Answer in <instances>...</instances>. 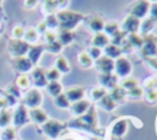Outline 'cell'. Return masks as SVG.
<instances>
[{
    "label": "cell",
    "mask_w": 157,
    "mask_h": 140,
    "mask_svg": "<svg viewBox=\"0 0 157 140\" xmlns=\"http://www.w3.org/2000/svg\"><path fill=\"white\" fill-rule=\"evenodd\" d=\"M82 15L77 14V12H72V11H60L58 14V21L59 25L61 26V28L69 31L71 28H74L81 20H82Z\"/></svg>",
    "instance_id": "cell-1"
},
{
    "label": "cell",
    "mask_w": 157,
    "mask_h": 140,
    "mask_svg": "<svg viewBox=\"0 0 157 140\" xmlns=\"http://www.w3.org/2000/svg\"><path fill=\"white\" fill-rule=\"evenodd\" d=\"M9 50L15 58H18L23 56V54L29 50V45L27 42H22L20 39H11L9 42Z\"/></svg>",
    "instance_id": "cell-2"
},
{
    "label": "cell",
    "mask_w": 157,
    "mask_h": 140,
    "mask_svg": "<svg viewBox=\"0 0 157 140\" xmlns=\"http://www.w3.org/2000/svg\"><path fill=\"white\" fill-rule=\"evenodd\" d=\"M114 69L117 70V74L119 76L128 77V75L131 72V64L129 59H126L125 56H120L118 58L117 63H114Z\"/></svg>",
    "instance_id": "cell-3"
},
{
    "label": "cell",
    "mask_w": 157,
    "mask_h": 140,
    "mask_svg": "<svg viewBox=\"0 0 157 140\" xmlns=\"http://www.w3.org/2000/svg\"><path fill=\"white\" fill-rule=\"evenodd\" d=\"M25 102L28 107L33 108H38V106L42 103V93L37 90V88H31L27 93H26V98Z\"/></svg>",
    "instance_id": "cell-4"
},
{
    "label": "cell",
    "mask_w": 157,
    "mask_h": 140,
    "mask_svg": "<svg viewBox=\"0 0 157 140\" xmlns=\"http://www.w3.org/2000/svg\"><path fill=\"white\" fill-rule=\"evenodd\" d=\"M13 69H16L20 72H27L32 68V63L27 56H18L12 60Z\"/></svg>",
    "instance_id": "cell-5"
},
{
    "label": "cell",
    "mask_w": 157,
    "mask_h": 140,
    "mask_svg": "<svg viewBox=\"0 0 157 140\" xmlns=\"http://www.w3.org/2000/svg\"><path fill=\"white\" fill-rule=\"evenodd\" d=\"M61 129H63V124L59 123L58 120H49V122L44 123V125H43L44 133L52 138H55Z\"/></svg>",
    "instance_id": "cell-6"
},
{
    "label": "cell",
    "mask_w": 157,
    "mask_h": 140,
    "mask_svg": "<svg viewBox=\"0 0 157 140\" xmlns=\"http://www.w3.org/2000/svg\"><path fill=\"white\" fill-rule=\"evenodd\" d=\"M97 66L101 71H103V74H110L114 69V61L113 59H110L109 56H101L97 59Z\"/></svg>",
    "instance_id": "cell-7"
},
{
    "label": "cell",
    "mask_w": 157,
    "mask_h": 140,
    "mask_svg": "<svg viewBox=\"0 0 157 140\" xmlns=\"http://www.w3.org/2000/svg\"><path fill=\"white\" fill-rule=\"evenodd\" d=\"M148 7H150V4L147 1H139L136 2V5L132 7L131 10V16L136 17V18H141L144 17L147 11H148Z\"/></svg>",
    "instance_id": "cell-8"
},
{
    "label": "cell",
    "mask_w": 157,
    "mask_h": 140,
    "mask_svg": "<svg viewBox=\"0 0 157 140\" xmlns=\"http://www.w3.org/2000/svg\"><path fill=\"white\" fill-rule=\"evenodd\" d=\"M88 108H90V102L88 101H85V99H80L77 102H74V104L71 106V112L75 115L81 117Z\"/></svg>",
    "instance_id": "cell-9"
},
{
    "label": "cell",
    "mask_w": 157,
    "mask_h": 140,
    "mask_svg": "<svg viewBox=\"0 0 157 140\" xmlns=\"http://www.w3.org/2000/svg\"><path fill=\"white\" fill-rule=\"evenodd\" d=\"M139 26H140V22H139V18L134 17V16H128L123 23V27L126 32H132L135 33L137 29H139Z\"/></svg>",
    "instance_id": "cell-10"
},
{
    "label": "cell",
    "mask_w": 157,
    "mask_h": 140,
    "mask_svg": "<svg viewBox=\"0 0 157 140\" xmlns=\"http://www.w3.org/2000/svg\"><path fill=\"white\" fill-rule=\"evenodd\" d=\"M32 76H33V82L36 86L40 87V86H44L45 82H47V75H45V71L40 68H36L32 72Z\"/></svg>",
    "instance_id": "cell-11"
},
{
    "label": "cell",
    "mask_w": 157,
    "mask_h": 140,
    "mask_svg": "<svg viewBox=\"0 0 157 140\" xmlns=\"http://www.w3.org/2000/svg\"><path fill=\"white\" fill-rule=\"evenodd\" d=\"M142 54L147 58H156L157 55V45L152 39H148L142 47Z\"/></svg>",
    "instance_id": "cell-12"
},
{
    "label": "cell",
    "mask_w": 157,
    "mask_h": 140,
    "mask_svg": "<svg viewBox=\"0 0 157 140\" xmlns=\"http://www.w3.org/2000/svg\"><path fill=\"white\" fill-rule=\"evenodd\" d=\"M26 119H27L26 108H25V106H20V107L17 108V111L15 112V114H13V118H12L13 124H16V125H22V124L26 122Z\"/></svg>",
    "instance_id": "cell-13"
},
{
    "label": "cell",
    "mask_w": 157,
    "mask_h": 140,
    "mask_svg": "<svg viewBox=\"0 0 157 140\" xmlns=\"http://www.w3.org/2000/svg\"><path fill=\"white\" fill-rule=\"evenodd\" d=\"M65 96L67 97L69 102H77V101H80L82 98L83 90L81 87H74V88L67 90V92L65 93Z\"/></svg>",
    "instance_id": "cell-14"
},
{
    "label": "cell",
    "mask_w": 157,
    "mask_h": 140,
    "mask_svg": "<svg viewBox=\"0 0 157 140\" xmlns=\"http://www.w3.org/2000/svg\"><path fill=\"white\" fill-rule=\"evenodd\" d=\"M128 130V123L123 119L118 120L114 125H113V129H112V134L114 136H123Z\"/></svg>",
    "instance_id": "cell-15"
},
{
    "label": "cell",
    "mask_w": 157,
    "mask_h": 140,
    "mask_svg": "<svg viewBox=\"0 0 157 140\" xmlns=\"http://www.w3.org/2000/svg\"><path fill=\"white\" fill-rule=\"evenodd\" d=\"M99 81L105 87H114L117 85V76L113 74H102Z\"/></svg>",
    "instance_id": "cell-16"
},
{
    "label": "cell",
    "mask_w": 157,
    "mask_h": 140,
    "mask_svg": "<svg viewBox=\"0 0 157 140\" xmlns=\"http://www.w3.org/2000/svg\"><path fill=\"white\" fill-rule=\"evenodd\" d=\"M31 118L33 119V122L38 123V124H42V123H45L47 120V114L44 111L39 109V108H33L31 111Z\"/></svg>",
    "instance_id": "cell-17"
},
{
    "label": "cell",
    "mask_w": 157,
    "mask_h": 140,
    "mask_svg": "<svg viewBox=\"0 0 157 140\" xmlns=\"http://www.w3.org/2000/svg\"><path fill=\"white\" fill-rule=\"evenodd\" d=\"M92 43H93V45L96 47V48H102V47H105L107 44H108V37L103 33V32H98L94 37H93V39H92Z\"/></svg>",
    "instance_id": "cell-18"
},
{
    "label": "cell",
    "mask_w": 157,
    "mask_h": 140,
    "mask_svg": "<svg viewBox=\"0 0 157 140\" xmlns=\"http://www.w3.org/2000/svg\"><path fill=\"white\" fill-rule=\"evenodd\" d=\"M88 25H90L91 29L96 31L97 33H98V32H101V31L104 28V22H103V20H102L101 17H98V16H94V17H92V18L90 20Z\"/></svg>",
    "instance_id": "cell-19"
},
{
    "label": "cell",
    "mask_w": 157,
    "mask_h": 140,
    "mask_svg": "<svg viewBox=\"0 0 157 140\" xmlns=\"http://www.w3.org/2000/svg\"><path fill=\"white\" fill-rule=\"evenodd\" d=\"M43 45H34L29 49V54H28V59L31 60V63H37L39 59V55L43 52Z\"/></svg>",
    "instance_id": "cell-20"
},
{
    "label": "cell",
    "mask_w": 157,
    "mask_h": 140,
    "mask_svg": "<svg viewBox=\"0 0 157 140\" xmlns=\"http://www.w3.org/2000/svg\"><path fill=\"white\" fill-rule=\"evenodd\" d=\"M78 63H80V65L82 66V68H86V69H88V68H91L92 66V64H93V59L90 56V54L88 53H81L80 55H78Z\"/></svg>",
    "instance_id": "cell-21"
},
{
    "label": "cell",
    "mask_w": 157,
    "mask_h": 140,
    "mask_svg": "<svg viewBox=\"0 0 157 140\" xmlns=\"http://www.w3.org/2000/svg\"><path fill=\"white\" fill-rule=\"evenodd\" d=\"M101 106H102V108H104L107 111H113L115 108V102L112 99L110 95H104L101 98Z\"/></svg>",
    "instance_id": "cell-22"
},
{
    "label": "cell",
    "mask_w": 157,
    "mask_h": 140,
    "mask_svg": "<svg viewBox=\"0 0 157 140\" xmlns=\"http://www.w3.org/2000/svg\"><path fill=\"white\" fill-rule=\"evenodd\" d=\"M47 88H48V92H49L53 97H56V96H59V95L61 93V85H60L59 82H56V81H50V82L48 84Z\"/></svg>",
    "instance_id": "cell-23"
},
{
    "label": "cell",
    "mask_w": 157,
    "mask_h": 140,
    "mask_svg": "<svg viewBox=\"0 0 157 140\" xmlns=\"http://www.w3.org/2000/svg\"><path fill=\"white\" fill-rule=\"evenodd\" d=\"M120 53H121V49H120L118 45H115V44H109V45L105 47V54H107V56H109L110 59L119 56Z\"/></svg>",
    "instance_id": "cell-24"
},
{
    "label": "cell",
    "mask_w": 157,
    "mask_h": 140,
    "mask_svg": "<svg viewBox=\"0 0 157 140\" xmlns=\"http://www.w3.org/2000/svg\"><path fill=\"white\" fill-rule=\"evenodd\" d=\"M55 65H56L55 69H56L58 71H63V72H69V71H70V66H69V64H67V60H66L64 56H59V58L56 59Z\"/></svg>",
    "instance_id": "cell-25"
},
{
    "label": "cell",
    "mask_w": 157,
    "mask_h": 140,
    "mask_svg": "<svg viewBox=\"0 0 157 140\" xmlns=\"http://www.w3.org/2000/svg\"><path fill=\"white\" fill-rule=\"evenodd\" d=\"M112 99L114 102H120L125 98V91L123 87H115L113 91H112V95H110Z\"/></svg>",
    "instance_id": "cell-26"
},
{
    "label": "cell",
    "mask_w": 157,
    "mask_h": 140,
    "mask_svg": "<svg viewBox=\"0 0 157 140\" xmlns=\"http://www.w3.org/2000/svg\"><path fill=\"white\" fill-rule=\"evenodd\" d=\"M59 39H60V44H69L74 39V34L70 31L63 29L59 34Z\"/></svg>",
    "instance_id": "cell-27"
},
{
    "label": "cell",
    "mask_w": 157,
    "mask_h": 140,
    "mask_svg": "<svg viewBox=\"0 0 157 140\" xmlns=\"http://www.w3.org/2000/svg\"><path fill=\"white\" fill-rule=\"evenodd\" d=\"M121 87L131 91V90H134V88L137 87V80L134 79V77H125V80L121 84Z\"/></svg>",
    "instance_id": "cell-28"
},
{
    "label": "cell",
    "mask_w": 157,
    "mask_h": 140,
    "mask_svg": "<svg viewBox=\"0 0 157 140\" xmlns=\"http://www.w3.org/2000/svg\"><path fill=\"white\" fill-rule=\"evenodd\" d=\"M55 103L60 107V108H67L70 106V102L67 99V97L64 93H60L59 96L55 97Z\"/></svg>",
    "instance_id": "cell-29"
},
{
    "label": "cell",
    "mask_w": 157,
    "mask_h": 140,
    "mask_svg": "<svg viewBox=\"0 0 157 140\" xmlns=\"http://www.w3.org/2000/svg\"><path fill=\"white\" fill-rule=\"evenodd\" d=\"M104 29H105V32L107 33H109V34H115L118 31H119V25L117 23V22H113V21H110V22H108L107 25H104Z\"/></svg>",
    "instance_id": "cell-30"
},
{
    "label": "cell",
    "mask_w": 157,
    "mask_h": 140,
    "mask_svg": "<svg viewBox=\"0 0 157 140\" xmlns=\"http://www.w3.org/2000/svg\"><path fill=\"white\" fill-rule=\"evenodd\" d=\"M11 120V114L7 111L0 112V126H7Z\"/></svg>",
    "instance_id": "cell-31"
},
{
    "label": "cell",
    "mask_w": 157,
    "mask_h": 140,
    "mask_svg": "<svg viewBox=\"0 0 157 140\" xmlns=\"http://www.w3.org/2000/svg\"><path fill=\"white\" fill-rule=\"evenodd\" d=\"M25 38L27 42H36L37 41V31L34 28H28L25 32Z\"/></svg>",
    "instance_id": "cell-32"
},
{
    "label": "cell",
    "mask_w": 157,
    "mask_h": 140,
    "mask_svg": "<svg viewBox=\"0 0 157 140\" xmlns=\"http://www.w3.org/2000/svg\"><path fill=\"white\" fill-rule=\"evenodd\" d=\"M17 86L18 87H21V88H27L28 86H29V79H28V76L27 75H21L18 79H17Z\"/></svg>",
    "instance_id": "cell-33"
},
{
    "label": "cell",
    "mask_w": 157,
    "mask_h": 140,
    "mask_svg": "<svg viewBox=\"0 0 157 140\" xmlns=\"http://www.w3.org/2000/svg\"><path fill=\"white\" fill-rule=\"evenodd\" d=\"M2 140H13L15 139V130L12 128H6L5 131L1 134Z\"/></svg>",
    "instance_id": "cell-34"
},
{
    "label": "cell",
    "mask_w": 157,
    "mask_h": 140,
    "mask_svg": "<svg viewBox=\"0 0 157 140\" xmlns=\"http://www.w3.org/2000/svg\"><path fill=\"white\" fill-rule=\"evenodd\" d=\"M23 34H25V28L21 27V26H16V27L12 29L13 39H20L21 37H23Z\"/></svg>",
    "instance_id": "cell-35"
},
{
    "label": "cell",
    "mask_w": 157,
    "mask_h": 140,
    "mask_svg": "<svg viewBox=\"0 0 157 140\" xmlns=\"http://www.w3.org/2000/svg\"><path fill=\"white\" fill-rule=\"evenodd\" d=\"M104 93H105V91H104V88H103V87L94 88V90H92V92H91L92 98H94V99H101V98L104 96Z\"/></svg>",
    "instance_id": "cell-36"
},
{
    "label": "cell",
    "mask_w": 157,
    "mask_h": 140,
    "mask_svg": "<svg viewBox=\"0 0 157 140\" xmlns=\"http://www.w3.org/2000/svg\"><path fill=\"white\" fill-rule=\"evenodd\" d=\"M45 25H47V26H49L50 28H54V26L56 27V26L59 25L58 17H56V16H54V15H50V16H48V18H47V22H45Z\"/></svg>",
    "instance_id": "cell-37"
},
{
    "label": "cell",
    "mask_w": 157,
    "mask_h": 140,
    "mask_svg": "<svg viewBox=\"0 0 157 140\" xmlns=\"http://www.w3.org/2000/svg\"><path fill=\"white\" fill-rule=\"evenodd\" d=\"M47 77L50 80V81H56L58 79H59V71L56 70V69H50L49 71H48V74H47Z\"/></svg>",
    "instance_id": "cell-38"
},
{
    "label": "cell",
    "mask_w": 157,
    "mask_h": 140,
    "mask_svg": "<svg viewBox=\"0 0 157 140\" xmlns=\"http://www.w3.org/2000/svg\"><path fill=\"white\" fill-rule=\"evenodd\" d=\"M48 49L50 52H54V53H58L61 50V44L59 42H53V43H49L48 44Z\"/></svg>",
    "instance_id": "cell-39"
},
{
    "label": "cell",
    "mask_w": 157,
    "mask_h": 140,
    "mask_svg": "<svg viewBox=\"0 0 157 140\" xmlns=\"http://www.w3.org/2000/svg\"><path fill=\"white\" fill-rule=\"evenodd\" d=\"M129 39H130V42L132 43V45H142V38H141L140 36L131 34Z\"/></svg>",
    "instance_id": "cell-40"
},
{
    "label": "cell",
    "mask_w": 157,
    "mask_h": 140,
    "mask_svg": "<svg viewBox=\"0 0 157 140\" xmlns=\"http://www.w3.org/2000/svg\"><path fill=\"white\" fill-rule=\"evenodd\" d=\"M101 49L99 48H96V47H92L91 48V50H90V56L92 58V59H98V58H101Z\"/></svg>",
    "instance_id": "cell-41"
},
{
    "label": "cell",
    "mask_w": 157,
    "mask_h": 140,
    "mask_svg": "<svg viewBox=\"0 0 157 140\" xmlns=\"http://www.w3.org/2000/svg\"><path fill=\"white\" fill-rule=\"evenodd\" d=\"M45 39H47L48 44H49V43H53V42H55V33H54L53 31L45 32Z\"/></svg>",
    "instance_id": "cell-42"
},
{
    "label": "cell",
    "mask_w": 157,
    "mask_h": 140,
    "mask_svg": "<svg viewBox=\"0 0 157 140\" xmlns=\"http://www.w3.org/2000/svg\"><path fill=\"white\" fill-rule=\"evenodd\" d=\"M151 16H152V18L155 20H157V2H155L153 5H152V9H151Z\"/></svg>",
    "instance_id": "cell-43"
},
{
    "label": "cell",
    "mask_w": 157,
    "mask_h": 140,
    "mask_svg": "<svg viewBox=\"0 0 157 140\" xmlns=\"http://www.w3.org/2000/svg\"><path fill=\"white\" fill-rule=\"evenodd\" d=\"M147 101H148V102H155V101H157V93H156V92H150L148 96H147Z\"/></svg>",
    "instance_id": "cell-44"
},
{
    "label": "cell",
    "mask_w": 157,
    "mask_h": 140,
    "mask_svg": "<svg viewBox=\"0 0 157 140\" xmlns=\"http://www.w3.org/2000/svg\"><path fill=\"white\" fill-rule=\"evenodd\" d=\"M155 85H156V81L155 80H152V79H150L148 81H147V84H146V86H148V88H153L155 87Z\"/></svg>",
    "instance_id": "cell-45"
},
{
    "label": "cell",
    "mask_w": 157,
    "mask_h": 140,
    "mask_svg": "<svg viewBox=\"0 0 157 140\" xmlns=\"http://www.w3.org/2000/svg\"><path fill=\"white\" fill-rule=\"evenodd\" d=\"M9 104V102L5 99V98H0V108H4V107H6Z\"/></svg>",
    "instance_id": "cell-46"
},
{
    "label": "cell",
    "mask_w": 157,
    "mask_h": 140,
    "mask_svg": "<svg viewBox=\"0 0 157 140\" xmlns=\"http://www.w3.org/2000/svg\"><path fill=\"white\" fill-rule=\"evenodd\" d=\"M45 28H47V25H45V22H42V23H39V27H38V31H45Z\"/></svg>",
    "instance_id": "cell-47"
},
{
    "label": "cell",
    "mask_w": 157,
    "mask_h": 140,
    "mask_svg": "<svg viewBox=\"0 0 157 140\" xmlns=\"http://www.w3.org/2000/svg\"><path fill=\"white\" fill-rule=\"evenodd\" d=\"M36 1H26L25 2V6H36Z\"/></svg>",
    "instance_id": "cell-48"
},
{
    "label": "cell",
    "mask_w": 157,
    "mask_h": 140,
    "mask_svg": "<svg viewBox=\"0 0 157 140\" xmlns=\"http://www.w3.org/2000/svg\"><path fill=\"white\" fill-rule=\"evenodd\" d=\"M156 45H157V44H156Z\"/></svg>",
    "instance_id": "cell-49"
}]
</instances>
